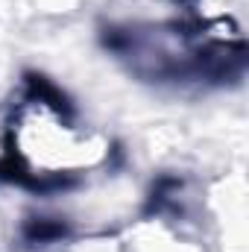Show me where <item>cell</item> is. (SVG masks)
Returning <instances> with one entry per match:
<instances>
[{"label":"cell","mask_w":249,"mask_h":252,"mask_svg":"<svg viewBox=\"0 0 249 252\" xmlns=\"http://www.w3.org/2000/svg\"><path fill=\"white\" fill-rule=\"evenodd\" d=\"M106 158L100 135L79 124L67 106L50 97H30L12 118V161L35 182H64Z\"/></svg>","instance_id":"obj_1"}]
</instances>
